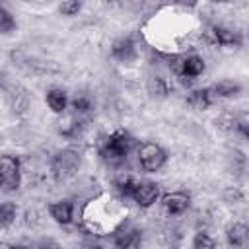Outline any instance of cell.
<instances>
[{
    "instance_id": "cell-12",
    "label": "cell",
    "mask_w": 249,
    "mask_h": 249,
    "mask_svg": "<svg viewBox=\"0 0 249 249\" xmlns=\"http://www.w3.org/2000/svg\"><path fill=\"white\" fill-rule=\"evenodd\" d=\"M214 101H216V99H214L210 88L193 89V91H189V95H187V103H189L193 109H196V111H204V109H208Z\"/></svg>"
},
{
    "instance_id": "cell-11",
    "label": "cell",
    "mask_w": 249,
    "mask_h": 249,
    "mask_svg": "<svg viewBox=\"0 0 249 249\" xmlns=\"http://www.w3.org/2000/svg\"><path fill=\"white\" fill-rule=\"evenodd\" d=\"M226 239L231 247H249V226L243 222H233L226 228Z\"/></svg>"
},
{
    "instance_id": "cell-10",
    "label": "cell",
    "mask_w": 249,
    "mask_h": 249,
    "mask_svg": "<svg viewBox=\"0 0 249 249\" xmlns=\"http://www.w3.org/2000/svg\"><path fill=\"white\" fill-rule=\"evenodd\" d=\"M111 56L119 62H130L136 58V45L130 37H121L111 47Z\"/></svg>"
},
{
    "instance_id": "cell-17",
    "label": "cell",
    "mask_w": 249,
    "mask_h": 249,
    "mask_svg": "<svg viewBox=\"0 0 249 249\" xmlns=\"http://www.w3.org/2000/svg\"><path fill=\"white\" fill-rule=\"evenodd\" d=\"M214 124H216V128L222 130V132H231L233 128H237V117L231 115L230 111H222V113L214 119Z\"/></svg>"
},
{
    "instance_id": "cell-23",
    "label": "cell",
    "mask_w": 249,
    "mask_h": 249,
    "mask_svg": "<svg viewBox=\"0 0 249 249\" xmlns=\"http://www.w3.org/2000/svg\"><path fill=\"white\" fill-rule=\"evenodd\" d=\"M216 241L206 233V231H196L195 237H193V247L196 249H204V247H214Z\"/></svg>"
},
{
    "instance_id": "cell-2",
    "label": "cell",
    "mask_w": 249,
    "mask_h": 249,
    "mask_svg": "<svg viewBox=\"0 0 249 249\" xmlns=\"http://www.w3.org/2000/svg\"><path fill=\"white\" fill-rule=\"evenodd\" d=\"M80 167V154L72 148L58 150L53 160H51V173L56 181H66L70 179Z\"/></svg>"
},
{
    "instance_id": "cell-24",
    "label": "cell",
    "mask_w": 249,
    "mask_h": 249,
    "mask_svg": "<svg viewBox=\"0 0 249 249\" xmlns=\"http://www.w3.org/2000/svg\"><path fill=\"white\" fill-rule=\"evenodd\" d=\"M243 198V193L237 187H226L224 191V200L226 202H239Z\"/></svg>"
},
{
    "instance_id": "cell-6",
    "label": "cell",
    "mask_w": 249,
    "mask_h": 249,
    "mask_svg": "<svg viewBox=\"0 0 249 249\" xmlns=\"http://www.w3.org/2000/svg\"><path fill=\"white\" fill-rule=\"evenodd\" d=\"M160 198V185L154 181H136L134 193H132V200L140 206V208H150L156 204V200Z\"/></svg>"
},
{
    "instance_id": "cell-7",
    "label": "cell",
    "mask_w": 249,
    "mask_h": 249,
    "mask_svg": "<svg viewBox=\"0 0 249 249\" xmlns=\"http://www.w3.org/2000/svg\"><path fill=\"white\" fill-rule=\"evenodd\" d=\"M113 235H115L113 243H115L117 247H123V249H126V247H136V245H140V239H142V231H140L138 228L126 224V222H123V224L113 231Z\"/></svg>"
},
{
    "instance_id": "cell-4",
    "label": "cell",
    "mask_w": 249,
    "mask_h": 249,
    "mask_svg": "<svg viewBox=\"0 0 249 249\" xmlns=\"http://www.w3.org/2000/svg\"><path fill=\"white\" fill-rule=\"evenodd\" d=\"M0 181L2 191L12 193L18 191L21 185V163L16 156H2L0 158Z\"/></svg>"
},
{
    "instance_id": "cell-21",
    "label": "cell",
    "mask_w": 249,
    "mask_h": 249,
    "mask_svg": "<svg viewBox=\"0 0 249 249\" xmlns=\"http://www.w3.org/2000/svg\"><path fill=\"white\" fill-rule=\"evenodd\" d=\"M80 10H82V0H62V4L58 6V12L62 16H68V18L78 16Z\"/></svg>"
},
{
    "instance_id": "cell-3",
    "label": "cell",
    "mask_w": 249,
    "mask_h": 249,
    "mask_svg": "<svg viewBox=\"0 0 249 249\" xmlns=\"http://www.w3.org/2000/svg\"><path fill=\"white\" fill-rule=\"evenodd\" d=\"M136 156H138L140 167H142L146 173H156V171H160V169L165 165V161H167L165 150H163L160 144H156V142H144V144H140Z\"/></svg>"
},
{
    "instance_id": "cell-25",
    "label": "cell",
    "mask_w": 249,
    "mask_h": 249,
    "mask_svg": "<svg viewBox=\"0 0 249 249\" xmlns=\"http://www.w3.org/2000/svg\"><path fill=\"white\" fill-rule=\"evenodd\" d=\"M237 130L243 132V134L249 132V111H245V113H241L237 117Z\"/></svg>"
},
{
    "instance_id": "cell-15",
    "label": "cell",
    "mask_w": 249,
    "mask_h": 249,
    "mask_svg": "<svg viewBox=\"0 0 249 249\" xmlns=\"http://www.w3.org/2000/svg\"><path fill=\"white\" fill-rule=\"evenodd\" d=\"M202 72H204V60H202L198 54H189V56L183 58V74H181V76L195 80V78H198Z\"/></svg>"
},
{
    "instance_id": "cell-14",
    "label": "cell",
    "mask_w": 249,
    "mask_h": 249,
    "mask_svg": "<svg viewBox=\"0 0 249 249\" xmlns=\"http://www.w3.org/2000/svg\"><path fill=\"white\" fill-rule=\"evenodd\" d=\"M210 91H212L214 99L218 101V99L235 97V95L241 91V88H239V84H235V82H231V80H222V82L210 86Z\"/></svg>"
},
{
    "instance_id": "cell-18",
    "label": "cell",
    "mask_w": 249,
    "mask_h": 249,
    "mask_svg": "<svg viewBox=\"0 0 249 249\" xmlns=\"http://www.w3.org/2000/svg\"><path fill=\"white\" fill-rule=\"evenodd\" d=\"M10 103H12V107H14L16 113H23L29 107V95H27V91L21 89V88H16V91L10 93Z\"/></svg>"
},
{
    "instance_id": "cell-13",
    "label": "cell",
    "mask_w": 249,
    "mask_h": 249,
    "mask_svg": "<svg viewBox=\"0 0 249 249\" xmlns=\"http://www.w3.org/2000/svg\"><path fill=\"white\" fill-rule=\"evenodd\" d=\"M45 101H47V105L51 107L53 113H64L66 107H68V95L60 88H51L45 95Z\"/></svg>"
},
{
    "instance_id": "cell-9",
    "label": "cell",
    "mask_w": 249,
    "mask_h": 249,
    "mask_svg": "<svg viewBox=\"0 0 249 249\" xmlns=\"http://www.w3.org/2000/svg\"><path fill=\"white\" fill-rule=\"evenodd\" d=\"M49 214L51 218L60 224V226H68L72 220H74V204L72 200H56V202H51L49 204Z\"/></svg>"
},
{
    "instance_id": "cell-22",
    "label": "cell",
    "mask_w": 249,
    "mask_h": 249,
    "mask_svg": "<svg viewBox=\"0 0 249 249\" xmlns=\"http://www.w3.org/2000/svg\"><path fill=\"white\" fill-rule=\"evenodd\" d=\"M16 29V19H14V16L6 10V8H2L0 10V31L4 33V35H8L10 31H14Z\"/></svg>"
},
{
    "instance_id": "cell-8",
    "label": "cell",
    "mask_w": 249,
    "mask_h": 249,
    "mask_svg": "<svg viewBox=\"0 0 249 249\" xmlns=\"http://www.w3.org/2000/svg\"><path fill=\"white\" fill-rule=\"evenodd\" d=\"M189 202H191V196L183 191H173V193H167L163 198H161V204H163V210L169 214V216H179L183 214L187 208H189Z\"/></svg>"
},
{
    "instance_id": "cell-26",
    "label": "cell",
    "mask_w": 249,
    "mask_h": 249,
    "mask_svg": "<svg viewBox=\"0 0 249 249\" xmlns=\"http://www.w3.org/2000/svg\"><path fill=\"white\" fill-rule=\"evenodd\" d=\"M117 2H119L124 10H128V12H136L144 0H117Z\"/></svg>"
},
{
    "instance_id": "cell-27",
    "label": "cell",
    "mask_w": 249,
    "mask_h": 249,
    "mask_svg": "<svg viewBox=\"0 0 249 249\" xmlns=\"http://www.w3.org/2000/svg\"><path fill=\"white\" fill-rule=\"evenodd\" d=\"M175 4L181 8H195L198 4V0H175Z\"/></svg>"
},
{
    "instance_id": "cell-5",
    "label": "cell",
    "mask_w": 249,
    "mask_h": 249,
    "mask_svg": "<svg viewBox=\"0 0 249 249\" xmlns=\"http://www.w3.org/2000/svg\"><path fill=\"white\" fill-rule=\"evenodd\" d=\"M204 41L210 45H220V47H239L241 45V37L237 35V31L228 29L224 25H210L204 29L202 33Z\"/></svg>"
},
{
    "instance_id": "cell-1",
    "label": "cell",
    "mask_w": 249,
    "mask_h": 249,
    "mask_svg": "<svg viewBox=\"0 0 249 249\" xmlns=\"http://www.w3.org/2000/svg\"><path fill=\"white\" fill-rule=\"evenodd\" d=\"M84 228L88 230V233H95V235H105L107 228L113 233L123 222L124 218L119 214V200L103 195L95 200H89V204L84 208Z\"/></svg>"
},
{
    "instance_id": "cell-28",
    "label": "cell",
    "mask_w": 249,
    "mask_h": 249,
    "mask_svg": "<svg viewBox=\"0 0 249 249\" xmlns=\"http://www.w3.org/2000/svg\"><path fill=\"white\" fill-rule=\"evenodd\" d=\"M214 2H226V0H214Z\"/></svg>"
},
{
    "instance_id": "cell-29",
    "label": "cell",
    "mask_w": 249,
    "mask_h": 249,
    "mask_svg": "<svg viewBox=\"0 0 249 249\" xmlns=\"http://www.w3.org/2000/svg\"><path fill=\"white\" fill-rule=\"evenodd\" d=\"M245 136H247V138H249V132H247V134H245Z\"/></svg>"
},
{
    "instance_id": "cell-19",
    "label": "cell",
    "mask_w": 249,
    "mask_h": 249,
    "mask_svg": "<svg viewBox=\"0 0 249 249\" xmlns=\"http://www.w3.org/2000/svg\"><path fill=\"white\" fill-rule=\"evenodd\" d=\"M16 204L14 202H2L0 204V226L6 230L16 222Z\"/></svg>"
},
{
    "instance_id": "cell-16",
    "label": "cell",
    "mask_w": 249,
    "mask_h": 249,
    "mask_svg": "<svg viewBox=\"0 0 249 249\" xmlns=\"http://www.w3.org/2000/svg\"><path fill=\"white\" fill-rule=\"evenodd\" d=\"M146 89H148V93H150L152 97H167L171 86H169V82H167L163 76H158V74H156V76H150V78H148Z\"/></svg>"
},
{
    "instance_id": "cell-20",
    "label": "cell",
    "mask_w": 249,
    "mask_h": 249,
    "mask_svg": "<svg viewBox=\"0 0 249 249\" xmlns=\"http://www.w3.org/2000/svg\"><path fill=\"white\" fill-rule=\"evenodd\" d=\"M70 107L74 109L76 115H86V113L91 109V99H89L88 95H84V93H78V95L70 101Z\"/></svg>"
}]
</instances>
